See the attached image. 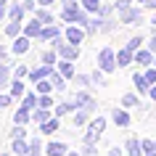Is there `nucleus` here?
Here are the masks:
<instances>
[{
    "label": "nucleus",
    "instance_id": "nucleus-55",
    "mask_svg": "<svg viewBox=\"0 0 156 156\" xmlns=\"http://www.w3.org/2000/svg\"><path fill=\"white\" fill-rule=\"evenodd\" d=\"M143 5H146V8H154V11H156V0H146Z\"/></svg>",
    "mask_w": 156,
    "mask_h": 156
},
{
    "label": "nucleus",
    "instance_id": "nucleus-31",
    "mask_svg": "<svg viewBox=\"0 0 156 156\" xmlns=\"http://www.w3.org/2000/svg\"><path fill=\"white\" fill-rule=\"evenodd\" d=\"M13 154H16V156H27V154H29V143H27L24 138L13 140Z\"/></svg>",
    "mask_w": 156,
    "mask_h": 156
},
{
    "label": "nucleus",
    "instance_id": "nucleus-61",
    "mask_svg": "<svg viewBox=\"0 0 156 156\" xmlns=\"http://www.w3.org/2000/svg\"><path fill=\"white\" fill-rule=\"evenodd\" d=\"M154 66H156V61H154Z\"/></svg>",
    "mask_w": 156,
    "mask_h": 156
},
{
    "label": "nucleus",
    "instance_id": "nucleus-23",
    "mask_svg": "<svg viewBox=\"0 0 156 156\" xmlns=\"http://www.w3.org/2000/svg\"><path fill=\"white\" fill-rule=\"evenodd\" d=\"M48 80H50V82H53V87H56L58 93H64V90H66V77H64V74H61V72H56V69H53V72H50V77H48Z\"/></svg>",
    "mask_w": 156,
    "mask_h": 156
},
{
    "label": "nucleus",
    "instance_id": "nucleus-42",
    "mask_svg": "<svg viewBox=\"0 0 156 156\" xmlns=\"http://www.w3.org/2000/svg\"><path fill=\"white\" fill-rule=\"evenodd\" d=\"M143 156H156V140H143Z\"/></svg>",
    "mask_w": 156,
    "mask_h": 156
},
{
    "label": "nucleus",
    "instance_id": "nucleus-48",
    "mask_svg": "<svg viewBox=\"0 0 156 156\" xmlns=\"http://www.w3.org/2000/svg\"><path fill=\"white\" fill-rule=\"evenodd\" d=\"M82 154H85V156H95V154H98V151H95V143H85Z\"/></svg>",
    "mask_w": 156,
    "mask_h": 156
},
{
    "label": "nucleus",
    "instance_id": "nucleus-44",
    "mask_svg": "<svg viewBox=\"0 0 156 156\" xmlns=\"http://www.w3.org/2000/svg\"><path fill=\"white\" fill-rule=\"evenodd\" d=\"M40 106H42V108H53V106H56V101H53V95H50V93L40 95Z\"/></svg>",
    "mask_w": 156,
    "mask_h": 156
},
{
    "label": "nucleus",
    "instance_id": "nucleus-60",
    "mask_svg": "<svg viewBox=\"0 0 156 156\" xmlns=\"http://www.w3.org/2000/svg\"><path fill=\"white\" fill-rule=\"evenodd\" d=\"M138 3H146V0H138Z\"/></svg>",
    "mask_w": 156,
    "mask_h": 156
},
{
    "label": "nucleus",
    "instance_id": "nucleus-21",
    "mask_svg": "<svg viewBox=\"0 0 156 156\" xmlns=\"http://www.w3.org/2000/svg\"><path fill=\"white\" fill-rule=\"evenodd\" d=\"M119 24H122V21H119V19H114V16H106V19L101 16V32H103V34H111Z\"/></svg>",
    "mask_w": 156,
    "mask_h": 156
},
{
    "label": "nucleus",
    "instance_id": "nucleus-33",
    "mask_svg": "<svg viewBox=\"0 0 156 156\" xmlns=\"http://www.w3.org/2000/svg\"><path fill=\"white\" fill-rule=\"evenodd\" d=\"M80 5H82L87 13H101V5H103V3H101V0H82Z\"/></svg>",
    "mask_w": 156,
    "mask_h": 156
},
{
    "label": "nucleus",
    "instance_id": "nucleus-27",
    "mask_svg": "<svg viewBox=\"0 0 156 156\" xmlns=\"http://www.w3.org/2000/svg\"><path fill=\"white\" fill-rule=\"evenodd\" d=\"M5 34H8V37L24 34V24H21V21H8V24H5Z\"/></svg>",
    "mask_w": 156,
    "mask_h": 156
},
{
    "label": "nucleus",
    "instance_id": "nucleus-28",
    "mask_svg": "<svg viewBox=\"0 0 156 156\" xmlns=\"http://www.w3.org/2000/svg\"><path fill=\"white\" fill-rule=\"evenodd\" d=\"M3 87H11V66L0 64V90Z\"/></svg>",
    "mask_w": 156,
    "mask_h": 156
},
{
    "label": "nucleus",
    "instance_id": "nucleus-52",
    "mask_svg": "<svg viewBox=\"0 0 156 156\" xmlns=\"http://www.w3.org/2000/svg\"><path fill=\"white\" fill-rule=\"evenodd\" d=\"M5 58H8V50L0 45V64H5Z\"/></svg>",
    "mask_w": 156,
    "mask_h": 156
},
{
    "label": "nucleus",
    "instance_id": "nucleus-32",
    "mask_svg": "<svg viewBox=\"0 0 156 156\" xmlns=\"http://www.w3.org/2000/svg\"><path fill=\"white\" fill-rule=\"evenodd\" d=\"M85 29H87V34H90V37L101 32V16H98V13H95V16H93L87 24H85Z\"/></svg>",
    "mask_w": 156,
    "mask_h": 156
},
{
    "label": "nucleus",
    "instance_id": "nucleus-6",
    "mask_svg": "<svg viewBox=\"0 0 156 156\" xmlns=\"http://www.w3.org/2000/svg\"><path fill=\"white\" fill-rule=\"evenodd\" d=\"M64 37L72 42V45H82V40L87 37V29L80 27V24H69V27H66V32H64Z\"/></svg>",
    "mask_w": 156,
    "mask_h": 156
},
{
    "label": "nucleus",
    "instance_id": "nucleus-39",
    "mask_svg": "<svg viewBox=\"0 0 156 156\" xmlns=\"http://www.w3.org/2000/svg\"><path fill=\"white\" fill-rule=\"evenodd\" d=\"M27 156H42V143L37 138L29 140V154H27Z\"/></svg>",
    "mask_w": 156,
    "mask_h": 156
},
{
    "label": "nucleus",
    "instance_id": "nucleus-3",
    "mask_svg": "<svg viewBox=\"0 0 156 156\" xmlns=\"http://www.w3.org/2000/svg\"><path fill=\"white\" fill-rule=\"evenodd\" d=\"M98 69H103L106 74H108V72H114V69H119L114 48H101V53H98Z\"/></svg>",
    "mask_w": 156,
    "mask_h": 156
},
{
    "label": "nucleus",
    "instance_id": "nucleus-26",
    "mask_svg": "<svg viewBox=\"0 0 156 156\" xmlns=\"http://www.w3.org/2000/svg\"><path fill=\"white\" fill-rule=\"evenodd\" d=\"M21 106H27L29 111L37 108V106H40V93H27L24 98H21Z\"/></svg>",
    "mask_w": 156,
    "mask_h": 156
},
{
    "label": "nucleus",
    "instance_id": "nucleus-43",
    "mask_svg": "<svg viewBox=\"0 0 156 156\" xmlns=\"http://www.w3.org/2000/svg\"><path fill=\"white\" fill-rule=\"evenodd\" d=\"M140 45H143V37H140V34H135V37H130V40H127V48H130L132 53H135V50H140Z\"/></svg>",
    "mask_w": 156,
    "mask_h": 156
},
{
    "label": "nucleus",
    "instance_id": "nucleus-54",
    "mask_svg": "<svg viewBox=\"0 0 156 156\" xmlns=\"http://www.w3.org/2000/svg\"><path fill=\"white\" fill-rule=\"evenodd\" d=\"M56 0H37V5H42V8H48V5H53Z\"/></svg>",
    "mask_w": 156,
    "mask_h": 156
},
{
    "label": "nucleus",
    "instance_id": "nucleus-37",
    "mask_svg": "<svg viewBox=\"0 0 156 156\" xmlns=\"http://www.w3.org/2000/svg\"><path fill=\"white\" fill-rule=\"evenodd\" d=\"M93 111H87V108H80L77 114H74V127H82V124H87V116H90Z\"/></svg>",
    "mask_w": 156,
    "mask_h": 156
},
{
    "label": "nucleus",
    "instance_id": "nucleus-9",
    "mask_svg": "<svg viewBox=\"0 0 156 156\" xmlns=\"http://www.w3.org/2000/svg\"><path fill=\"white\" fill-rule=\"evenodd\" d=\"M61 34H64V32H61V27H58V24H45L37 40H42V42H53L56 37H61Z\"/></svg>",
    "mask_w": 156,
    "mask_h": 156
},
{
    "label": "nucleus",
    "instance_id": "nucleus-51",
    "mask_svg": "<svg viewBox=\"0 0 156 156\" xmlns=\"http://www.w3.org/2000/svg\"><path fill=\"white\" fill-rule=\"evenodd\" d=\"M24 8H27V11H32V13L37 11V8H34V0H24Z\"/></svg>",
    "mask_w": 156,
    "mask_h": 156
},
{
    "label": "nucleus",
    "instance_id": "nucleus-46",
    "mask_svg": "<svg viewBox=\"0 0 156 156\" xmlns=\"http://www.w3.org/2000/svg\"><path fill=\"white\" fill-rule=\"evenodd\" d=\"M8 5H11V0H0V21L8 16Z\"/></svg>",
    "mask_w": 156,
    "mask_h": 156
},
{
    "label": "nucleus",
    "instance_id": "nucleus-15",
    "mask_svg": "<svg viewBox=\"0 0 156 156\" xmlns=\"http://www.w3.org/2000/svg\"><path fill=\"white\" fill-rule=\"evenodd\" d=\"M45 154H48V156H66V154H69V148H66L61 140H50L48 146H45Z\"/></svg>",
    "mask_w": 156,
    "mask_h": 156
},
{
    "label": "nucleus",
    "instance_id": "nucleus-45",
    "mask_svg": "<svg viewBox=\"0 0 156 156\" xmlns=\"http://www.w3.org/2000/svg\"><path fill=\"white\" fill-rule=\"evenodd\" d=\"M13 77H16V80H24V77H29V69H27V66H16V69H13Z\"/></svg>",
    "mask_w": 156,
    "mask_h": 156
},
{
    "label": "nucleus",
    "instance_id": "nucleus-40",
    "mask_svg": "<svg viewBox=\"0 0 156 156\" xmlns=\"http://www.w3.org/2000/svg\"><path fill=\"white\" fill-rule=\"evenodd\" d=\"M19 138H27L24 124H13V127H11V140H19Z\"/></svg>",
    "mask_w": 156,
    "mask_h": 156
},
{
    "label": "nucleus",
    "instance_id": "nucleus-24",
    "mask_svg": "<svg viewBox=\"0 0 156 156\" xmlns=\"http://www.w3.org/2000/svg\"><path fill=\"white\" fill-rule=\"evenodd\" d=\"M74 101H64V103H56V106H53V114L56 116H66V114H72L74 111Z\"/></svg>",
    "mask_w": 156,
    "mask_h": 156
},
{
    "label": "nucleus",
    "instance_id": "nucleus-59",
    "mask_svg": "<svg viewBox=\"0 0 156 156\" xmlns=\"http://www.w3.org/2000/svg\"><path fill=\"white\" fill-rule=\"evenodd\" d=\"M0 156H11V154H5V151H0Z\"/></svg>",
    "mask_w": 156,
    "mask_h": 156
},
{
    "label": "nucleus",
    "instance_id": "nucleus-34",
    "mask_svg": "<svg viewBox=\"0 0 156 156\" xmlns=\"http://www.w3.org/2000/svg\"><path fill=\"white\" fill-rule=\"evenodd\" d=\"M58 50L56 48H50V50H45V53H42V64H48V66H53V64H58Z\"/></svg>",
    "mask_w": 156,
    "mask_h": 156
},
{
    "label": "nucleus",
    "instance_id": "nucleus-38",
    "mask_svg": "<svg viewBox=\"0 0 156 156\" xmlns=\"http://www.w3.org/2000/svg\"><path fill=\"white\" fill-rule=\"evenodd\" d=\"M74 82L87 90V87H93V77H87V74H74Z\"/></svg>",
    "mask_w": 156,
    "mask_h": 156
},
{
    "label": "nucleus",
    "instance_id": "nucleus-35",
    "mask_svg": "<svg viewBox=\"0 0 156 156\" xmlns=\"http://www.w3.org/2000/svg\"><path fill=\"white\" fill-rule=\"evenodd\" d=\"M34 90L40 93V95H45V93H53L56 87H53V82H50V80H40V82H34Z\"/></svg>",
    "mask_w": 156,
    "mask_h": 156
},
{
    "label": "nucleus",
    "instance_id": "nucleus-47",
    "mask_svg": "<svg viewBox=\"0 0 156 156\" xmlns=\"http://www.w3.org/2000/svg\"><path fill=\"white\" fill-rule=\"evenodd\" d=\"M11 103H13V95H11V93L8 95H0V108H8Z\"/></svg>",
    "mask_w": 156,
    "mask_h": 156
},
{
    "label": "nucleus",
    "instance_id": "nucleus-17",
    "mask_svg": "<svg viewBox=\"0 0 156 156\" xmlns=\"http://www.w3.org/2000/svg\"><path fill=\"white\" fill-rule=\"evenodd\" d=\"M50 116H53V108H42V106H37V108L32 111V122H34V124H45Z\"/></svg>",
    "mask_w": 156,
    "mask_h": 156
},
{
    "label": "nucleus",
    "instance_id": "nucleus-5",
    "mask_svg": "<svg viewBox=\"0 0 156 156\" xmlns=\"http://www.w3.org/2000/svg\"><path fill=\"white\" fill-rule=\"evenodd\" d=\"M116 19H119L122 24L135 27V24H140V8H135V5H127V8L116 11Z\"/></svg>",
    "mask_w": 156,
    "mask_h": 156
},
{
    "label": "nucleus",
    "instance_id": "nucleus-4",
    "mask_svg": "<svg viewBox=\"0 0 156 156\" xmlns=\"http://www.w3.org/2000/svg\"><path fill=\"white\" fill-rule=\"evenodd\" d=\"M103 130H106V119H103V116H98V119L87 122V132H85V143H98V138L103 135Z\"/></svg>",
    "mask_w": 156,
    "mask_h": 156
},
{
    "label": "nucleus",
    "instance_id": "nucleus-16",
    "mask_svg": "<svg viewBox=\"0 0 156 156\" xmlns=\"http://www.w3.org/2000/svg\"><path fill=\"white\" fill-rule=\"evenodd\" d=\"M24 13H27L24 3H11V5H8V21H21Z\"/></svg>",
    "mask_w": 156,
    "mask_h": 156
},
{
    "label": "nucleus",
    "instance_id": "nucleus-57",
    "mask_svg": "<svg viewBox=\"0 0 156 156\" xmlns=\"http://www.w3.org/2000/svg\"><path fill=\"white\" fill-rule=\"evenodd\" d=\"M151 29H154V32H156V19H151Z\"/></svg>",
    "mask_w": 156,
    "mask_h": 156
},
{
    "label": "nucleus",
    "instance_id": "nucleus-36",
    "mask_svg": "<svg viewBox=\"0 0 156 156\" xmlns=\"http://www.w3.org/2000/svg\"><path fill=\"white\" fill-rule=\"evenodd\" d=\"M122 106L124 108H138L140 106V98H138V95H132V93H127V95H122Z\"/></svg>",
    "mask_w": 156,
    "mask_h": 156
},
{
    "label": "nucleus",
    "instance_id": "nucleus-41",
    "mask_svg": "<svg viewBox=\"0 0 156 156\" xmlns=\"http://www.w3.org/2000/svg\"><path fill=\"white\" fill-rule=\"evenodd\" d=\"M103 74H106L103 69H95V72L90 74V77H93V85H98V87H103V85H106V77H103Z\"/></svg>",
    "mask_w": 156,
    "mask_h": 156
},
{
    "label": "nucleus",
    "instance_id": "nucleus-1",
    "mask_svg": "<svg viewBox=\"0 0 156 156\" xmlns=\"http://www.w3.org/2000/svg\"><path fill=\"white\" fill-rule=\"evenodd\" d=\"M61 19H64V21H69V24H80V27H85L87 21H90L87 11H85L82 5H77L74 0H64V8H61Z\"/></svg>",
    "mask_w": 156,
    "mask_h": 156
},
{
    "label": "nucleus",
    "instance_id": "nucleus-58",
    "mask_svg": "<svg viewBox=\"0 0 156 156\" xmlns=\"http://www.w3.org/2000/svg\"><path fill=\"white\" fill-rule=\"evenodd\" d=\"M66 156H80V154H77V151H69V154H66Z\"/></svg>",
    "mask_w": 156,
    "mask_h": 156
},
{
    "label": "nucleus",
    "instance_id": "nucleus-12",
    "mask_svg": "<svg viewBox=\"0 0 156 156\" xmlns=\"http://www.w3.org/2000/svg\"><path fill=\"white\" fill-rule=\"evenodd\" d=\"M29 45H32V37H27V34L13 37V53H16V56H24L27 50H29Z\"/></svg>",
    "mask_w": 156,
    "mask_h": 156
},
{
    "label": "nucleus",
    "instance_id": "nucleus-10",
    "mask_svg": "<svg viewBox=\"0 0 156 156\" xmlns=\"http://www.w3.org/2000/svg\"><path fill=\"white\" fill-rule=\"evenodd\" d=\"M42 27H45V24H42L40 19H37V16H32V19H29V21H27V24H24V34H27V37H32V40H34V37H40Z\"/></svg>",
    "mask_w": 156,
    "mask_h": 156
},
{
    "label": "nucleus",
    "instance_id": "nucleus-19",
    "mask_svg": "<svg viewBox=\"0 0 156 156\" xmlns=\"http://www.w3.org/2000/svg\"><path fill=\"white\" fill-rule=\"evenodd\" d=\"M56 66H58V72L64 74L66 80H74V74H77V72H74V61H69V58H61Z\"/></svg>",
    "mask_w": 156,
    "mask_h": 156
},
{
    "label": "nucleus",
    "instance_id": "nucleus-49",
    "mask_svg": "<svg viewBox=\"0 0 156 156\" xmlns=\"http://www.w3.org/2000/svg\"><path fill=\"white\" fill-rule=\"evenodd\" d=\"M146 77H148V82H151V85H156V66H148Z\"/></svg>",
    "mask_w": 156,
    "mask_h": 156
},
{
    "label": "nucleus",
    "instance_id": "nucleus-2",
    "mask_svg": "<svg viewBox=\"0 0 156 156\" xmlns=\"http://www.w3.org/2000/svg\"><path fill=\"white\" fill-rule=\"evenodd\" d=\"M50 45L58 50V56H61V58H69V61H77V58H80V45H72L64 34H61V37H56Z\"/></svg>",
    "mask_w": 156,
    "mask_h": 156
},
{
    "label": "nucleus",
    "instance_id": "nucleus-8",
    "mask_svg": "<svg viewBox=\"0 0 156 156\" xmlns=\"http://www.w3.org/2000/svg\"><path fill=\"white\" fill-rule=\"evenodd\" d=\"M154 61H156V53L151 48H140V50H135V64L138 66H154Z\"/></svg>",
    "mask_w": 156,
    "mask_h": 156
},
{
    "label": "nucleus",
    "instance_id": "nucleus-20",
    "mask_svg": "<svg viewBox=\"0 0 156 156\" xmlns=\"http://www.w3.org/2000/svg\"><path fill=\"white\" fill-rule=\"evenodd\" d=\"M111 119H114L116 127H127V124H130V114L124 111V106L122 108H114V111H111Z\"/></svg>",
    "mask_w": 156,
    "mask_h": 156
},
{
    "label": "nucleus",
    "instance_id": "nucleus-7",
    "mask_svg": "<svg viewBox=\"0 0 156 156\" xmlns=\"http://www.w3.org/2000/svg\"><path fill=\"white\" fill-rule=\"evenodd\" d=\"M72 101H74V106H77V108H87V111H95V108H98L95 98H93V95H90L87 90H80Z\"/></svg>",
    "mask_w": 156,
    "mask_h": 156
},
{
    "label": "nucleus",
    "instance_id": "nucleus-11",
    "mask_svg": "<svg viewBox=\"0 0 156 156\" xmlns=\"http://www.w3.org/2000/svg\"><path fill=\"white\" fill-rule=\"evenodd\" d=\"M124 154H127V156H143V140H140V138H127V143H124Z\"/></svg>",
    "mask_w": 156,
    "mask_h": 156
},
{
    "label": "nucleus",
    "instance_id": "nucleus-18",
    "mask_svg": "<svg viewBox=\"0 0 156 156\" xmlns=\"http://www.w3.org/2000/svg\"><path fill=\"white\" fill-rule=\"evenodd\" d=\"M132 61H135V53H132V50L124 45V48L116 53V64H119V69H122V66H130Z\"/></svg>",
    "mask_w": 156,
    "mask_h": 156
},
{
    "label": "nucleus",
    "instance_id": "nucleus-22",
    "mask_svg": "<svg viewBox=\"0 0 156 156\" xmlns=\"http://www.w3.org/2000/svg\"><path fill=\"white\" fill-rule=\"evenodd\" d=\"M27 122H32V111L27 106H19L16 114H13V124H27Z\"/></svg>",
    "mask_w": 156,
    "mask_h": 156
},
{
    "label": "nucleus",
    "instance_id": "nucleus-13",
    "mask_svg": "<svg viewBox=\"0 0 156 156\" xmlns=\"http://www.w3.org/2000/svg\"><path fill=\"white\" fill-rule=\"evenodd\" d=\"M132 82H135V87H138L140 95H148V93H151V82H148V77H146V74L135 72V74H132Z\"/></svg>",
    "mask_w": 156,
    "mask_h": 156
},
{
    "label": "nucleus",
    "instance_id": "nucleus-50",
    "mask_svg": "<svg viewBox=\"0 0 156 156\" xmlns=\"http://www.w3.org/2000/svg\"><path fill=\"white\" fill-rule=\"evenodd\" d=\"M124 154V148H119V146H111L108 148V156H122Z\"/></svg>",
    "mask_w": 156,
    "mask_h": 156
},
{
    "label": "nucleus",
    "instance_id": "nucleus-25",
    "mask_svg": "<svg viewBox=\"0 0 156 156\" xmlns=\"http://www.w3.org/2000/svg\"><path fill=\"white\" fill-rule=\"evenodd\" d=\"M56 130H61V124H58V116H50L45 124H40V132H42V135H53Z\"/></svg>",
    "mask_w": 156,
    "mask_h": 156
},
{
    "label": "nucleus",
    "instance_id": "nucleus-29",
    "mask_svg": "<svg viewBox=\"0 0 156 156\" xmlns=\"http://www.w3.org/2000/svg\"><path fill=\"white\" fill-rule=\"evenodd\" d=\"M11 95H13V98H24V95H27L24 82H21V80H16V77H13V82H11Z\"/></svg>",
    "mask_w": 156,
    "mask_h": 156
},
{
    "label": "nucleus",
    "instance_id": "nucleus-56",
    "mask_svg": "<svg viewBox=\"0 0 156 156\" xmlns=\"http://www.w3.org/2000/svg\"><path fill=\"white\" fill-rule=\"evenodd\" d=\"M148 95H151V98L156 101V85H151V93H148Z\"/></svg>",
    "mask_w": 156,
    "mask_h": 156
},
{
    "label": "nucleus",
    "instance_id": "nucleus-14",
    "mask_svg": "<svg viewBox=\"0 0 156 156\" xmlns=\"http://www.w3.org/2000/svg\"><path fill=\"white\" fill-rule=\"evenodd\" d=\"M50 72H53V66L42 64V66H37V69H29V80H32V82H40V80H48V77H50Z\"/></svg>",
    "mask_w": 156,
    "mask_h": 156
},
{
    "label": "nucleus",
    "instance_id": "nucleus-53",
    "mask_svg": "<svg viewBox=\"0 0 156 156\" xmlns=\"http://www.w3.org/2000/svg\"><path fill=\"white\" fill-rule=\"evenodd\" d=\"M148 48H151V50H154V53H156V32L151 34V42H148Z\"/></svg>",
    "mask_w": 156,
    "mask_h": 156
},
{
    "label": "nucleus",
    "instance_id": "nucleus-30",
    "mask_svg": "<svg viewBox=\"0 0 156 156\" xmlns=\"http://www.w3.org/2000/svg\"><path fill=\"white\" fill-rule=\"evenodd\" d=\"M32 16H37V19H40V21H42V24H56V19H53V13H50L48 8H42V5H40V8H37V11H34Z\"/></svg>",
    "mask_w": 156,
    "mask_h": 156
}]
</instances>
